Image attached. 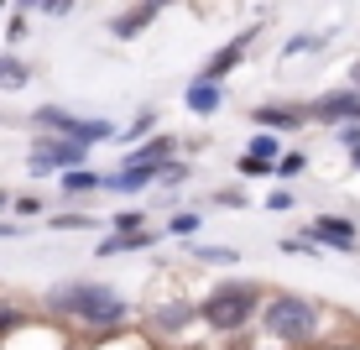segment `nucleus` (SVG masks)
Listing matches in <instances>:
<instances>
[{
    "label": "nucleus",
    "mask_w": 360,
    "mask_h": 350,
    "mask_svg": "<svg viewBox=\"0 0 360 350\" xmlns=\"http://www.w3.org/2000/svg\"><path fill=\"white\" fill-rule=\"evenodd\" d=\"M47 304L73 314V319H89V324H120L131 314V304L115 293V287H105V282H63V287L47 293Z\"/></svg>",
    "instance_id": "obj_1"
},
{
    "label": "nucleus",
    "mask_w": 360,
    "mask_h": 350,
    "mask_svg": "<svg viewBox=\"0 0 360 350\" xmlns=\"http://www.w3.org/2000/svg\"><path fill=\"white\" fill-rule=\"evenodd\" d=\"M262 324H266L271 340H282V345H308L319 335V304H308L297 293H271L266 308H262Z\"/></svg>",
    "instance_id": "obj_2"
},
{
    "label": "nucleus",
    "mask_w": 360,
    "mask_h": 350,
    "mask_svg": "<svg viewBox=\"0 0 360 350\" xmlns=\"http://www.w3.org/2000/svg\"><path fill=\"white\" fill-rule=\"evenodd\" d=\"M198 308H204L209 330H225L230 335V330H245L251 314H256V308H266V304H262V293H256L251 282H225V287H214Z\"/></svg>",
    "instance_id": "obj_3"
},
{
    "label": "nucleus",
    "mask_w": 360,
    "mask_h": 350,
    "mask_svg": "<svg viewBox=\"0 0 360 350\" xmlns=\"http://www.w3.org/2000/svg\"><path fill=\"white\" fill-rule=\"evenodd\" d=\"M84 152H89V146L84 142H73V136H42V142L32 146V168L37 173H73L84 162Z\"/></svg>",
    "instance_id": "obj_4"
},
{
    "label": "nucleus",
    "mask_w": 360,
    "mask_h": 350,
    "mask_svg": "<svg viewBox=\"0 0 360 350\" xmlns=\"http://www.w3.org/2000/svg\"><path fill=\"white\" fill-rule=\"evenodd\" d=\"M308 241H324L334 251H355V220H340V215H319L308 225Z\"/></svg>",
    "instance_id": "obj_5"
},
{
    "label": "nucleus",
    "mask_w": 360,
    "mask_h": 350,
    "mask_svg": "<svg viewBox=\"0 0 360 350\" xmlns=\"http://www.w3.org/2000/svg\"><path fill=\"white\" fill-rule=\"evenodd\" d=\"M319 120H350V126H360V89H340V94H324L314 105Z\"/></svg>",
    "instance_id": "obj_6"
},
{
    "label": "nucleus",
    "mask_w": 360,
    "mask_h": 350,
    "mask_svg": "<svg viewBox=\"0 0 360 350\" xmlns=\"http://www.w3.org/2000/svg\"><path fill=\"white\" fill-rule=\"evenodd\" d=\"M193 319H204V308H198V304H183V298H178V304H162V308L152 314V330L178 335V330H188Z\"/></svg>",
    "instance_id": "obj_7"
},
{
    "label": "nucleus",
    "mask_w": 360,
    "mask_h": 350,
    "mask_svg": "<svg viewBox=\"0 0 360 350\" xmlns=\"http://www.w3.org/2000/svg\"><path fill=\"white\" fill-rule=\"evenodd\" d=\"M251 37H256V32H240V37H235L230 47H219V53H214V58L204 63V79H214V84L225 79V73H230L235 63H240V53H245V42H251Z\"/></svg>",
    "instance_id": "obj_8"
},
{
    "label": "nucleus",
    "mask_w": 360,
    "mask_h": 350,
    "mask_svg": "<svg viewBox=\"0 0 360 350\" xmlns=\"http://www.w3.org/2000/svg\"><path fill=\"white\" fill-rule=\"evenodd\" d=\"M303 110H288V105H256V126H271V131H292L303 126Z\"/></svg>",
    "instance_id": "obj_9"
},
{
    "label": "nucleus",
    "mask_w": 360,
    "mask_h": 350,
    "mask_svg": "<svg viewBox=\"0 0 360 350\" xmlns=\"http://www.w3.org/2000/svg\"><path fill=\"white\" fill-rule=\"evenodd\" d=\"M152 16H157V0H141V6H131V11H126V16H120L110 32H115V37H136V32L152 27Z\"/></svg>",
    "instance_id": "obj_10"
},
{
    "label": "nucleus",
    "mask_w": 360,
    "mask_h": 350,
    "mask_svg": "<svg viewBox=\"0 0 360 350\" xmlns=\"http://www.w3.org/2000/svg\"><path fill=\"white\" fill-rule=\"evenodd\" d=\"M188 110L193 115H214L219 110V84L214 79H193L188 84Z\"/></svg>",
    "instance_id": "obj_11"
},
{
    "label": "nucleus",
    "mask_w": 360,
    "mask_h": 350,
    "mask_svg": "<svg viewBox=\"0 0 360 350\" xmlns=\"http://www.w3.org/2000/svg\"><path fill=\"white\" fill-rule=\"evenodd\" d=\"M152 241H157L152 230H136V235H115V230H110L105 241H99V256H115V251H141V246H152Z\"/></svg>",
    "instance_id": "obj_12"
},
{
    "label": "nucleus",
    "mask_w": 360,
    "mask_h": 350,
    "mask_svg": "<svg viewBox=\"0 0 360 350\" xmlns=\"http://www.w3.org/2000/svg\"><path fill=\"white\" fill-rule=\"evenodd\" d=\"M146 162H172V136H157V142L136 146V152L126 157V168H146Z\"/></svg>",
    "instance_id": "obj_13"
},
{
    "label": "nucleus",
    "mask_w": 360,
    "mask_h": 350,
    "mask_svg": "<svg viewBox=\"0 0 360 350\" xmlns=\"http://www.w3.org/2000/svg\"><path fill=\"white\" fill-rule=\"evenodd\" d=\"M32 120H37V131H58V136H68L79 126V115H68V110H58V105H42Z\"/></svg>",
    "instance_id": "obj_14"
},
{
    "label": "nucleus",
    "mask_w": 360,
    "mask_h": 350,
    "mask_svg": "<svg viewBox=\"0 0 360 350\" xmlns=\"http://www.w3.org/2000/svg\"><path fill=\"white\" fill-rule=\"evenodd\" d=\"M94 189H105V178H99V173H89V168L63 173V194H94Z\"/></svg>",
    "instance_id": "obj_15"
},
{
    "label": "nucleus",
    "mask_w": 360,
    "mask_h": 350,
    "mask_svg": "<svg viewBox=\"0 0 360 350\" xmlns=\"http://www.w3.org/2000/svg\"><path fill=\"white\" fill-rule=\"evenodd\" d=\"M32 73H27V63H16V58H0V89H21Z\"/></svg>",
    "instance_id": "obj_16"
},
{
    "label": "nucleus",
    "mask_w": 360,
    "mask_h": 350,
    "mask_svg": "<svg viewBox=\"0 0 360 350\" xmlns=\"http://www.w3.org/2000/svg\"><path fill=\"white\" fill-rule=\"evenodd\" d=\"M251 157H266V162H282V146H277V136H266V131H256V136H251Z\"/></svg>",
    "instance_id": "obj_17"
},
{
    "label": "nucleus",
    "mask_w": 360,
    "mask_h": 350,
    "mask_svg": "<svg viewBox=\"0 0 360 350\" xmlns=\"http://www.w3.org/2000/svg\"><path fill=\"white\" fill-rule=\"evenodd\" d=\"M94 225H99V220H89V215H68V209H63V215H53V230H94Z\"/></svg>",
    "instance_id": "obj_18"
},
{
    "label": "nucleus",
    "mask_w": 360,
    "mask_h": 350,
    "mask_svg": "<svg viewBox=\"0 0 360 350\" xmlns=\"http://www.w3.org/2000/svg\"><path fill=\"white\" fill-rule=\"evenodd\" d=\"M110 225H115V235H136V230H146V215H136V209H126V215H115Z\"/></svg>",
    "instance_id": "obj_19"
},
{
    "label": "nucleus",
    "mask_w": 360,
    "mask_h": 350,
    "mask_svg": "<svg viewBox=\"0 0 360 350\" xmlns=\"http://www.w3.org/2000/svg\"><path fill=\"white\" fill-rule=\"evenodd\" d=\"M240 173H245V178H266V173H277V162H266V157H251V152H245V157H240Z\"/></svg>",
    "instance_id": "obj_20"
},
{
    "label": "nucleus",
    "mask_w": 360,
    "mask_h": 350,
    "mask_svg": "<svg viewBox=\"0 0 360 350\" xmlns=\"http://www.w3.org/2000/svg\"><path fill=\"white\" fill-rule=\"evenodd\" d=\"M308 47H324V37H314V32H303V37H292L288 47H282V58H292V53H308Z\"/></svg>",
    "instance_id": "obj_21"
},
{
    "label": "nucleus",
    "mask_w": 360,
    "mask_h": 350,
    "mask_svg": "<svg viewBox=\"0 0 360 350\" xmlns=\"http://www.w3.org/2000/svg\"><path fill=\"white\" fill-rule=\"evenodd\" d=\"M198 225H204V220H198L193 209H188V215H172V225H167V230H172V235H193Z\"/></svg>",
    "instance_id": "obj_22"
},
{
    "label": "nucleus",
    "mask_w": 360,
    "mask_h": 350,
    "mask_svg": "<svg viewBox=\"0 0 360 350\" xmlns=\"http://www.w3.org/2000/svg\"><path fill=\"white\" fill-rule=\"evenodd\" d=\"M152 126H157V115H152V110H146V115H136V120H131V131H126V142H136V136H146Z\"/></svg>",
    "instance_id": "obj_23"
},
{
    "label": "nucleus",
    "mask_w": 360,
    "mask_h": 350,
    "mask_svg": "<svg viewBox=\"0 0 360 350\" xmlns=\"http://www.w3.org/2000/svg\"><path fill=\"white\" fill-rule=\"evenodd\" d=\"M297 173H303V157H297V152H288L277 162V178H297Z\"/></svg>",
    "instance_id": "obj_24"
},
{
    "label": "nucleus",
    "mask_w": 360,
    "mask_h": 350,
    "mask_svg": "<svg viewBox=\"0 0 360 350\" xmlns=\"http://www.w3.org/2000/svg\"><path fill=\"white\" fill-rule=\"evenodd\" d=\"M198 256H204V261H235V251H230V246H204Z\"/></svg>",
    "instance_id": "obj_25"
},
{
    "label": "nucleus",
    "mask_w": 360,
    "mask_h": 350,
    "mask_svg": "<svg viewBox=\"0 0 360 350\" xmlns=\"http://www.w3.org/2000/svg\"><path fill=\"white\" fill-rule=\"evenodd\" d=\"M37 6H42V11H53V16H68V11H73V0H37Z\"/></svg>",
    "instance_id": "obj_26"
},
{
    "label": "nucleus",
    "mask_w": 360,
    "mask_h": 350,
    "mask_svg": "<svg viewBox=\"0 0 360 350\" xmlns=\"http://www.w3.org/2000/svg\"><path fill=\"white\" fill-rule=\"evenodd\" d=\"M37 209H42V199H32V194L16 199V215H37Z\"/></svg>",
    "instance_id": "obj_27"
},
{
    "label": "nucleus",
    "mask_w": 360,
    "mask_h": 350,
    "mask_svg": "<svg viewBox=\"0 0 360 350\" xmlns=\"http://www.w3.org/2000/svg\"><path fill=\"white\" fill-rule=\"evenodd\" d=\"M6 330H21V314H11V308H0V335Z\"/></svg>",
    "instance_id": "obj_28"
},
{
    "label": "nucleus",
    "mask_w": 360,
    "mask_h": 350,
    "mask_svg": "<svg viewBox=\"0 0 360 350\" xmlns=\"http://www.w3.org/2000/svg\"><path fill=\"white\" fill-rule=\"evenodd\" d=\"M6 235H16V225H0V241H6Z\"/></svg>",
    "instance_id": "obj_29"
},
{
    "label": "nucleus",
    "mask_w": 360,
    "mask_h": 350,
    "mask_svg": "<svg viewBox=\"0 0 360 350\" xmlns=\"http://www.w3.org/2000/svg\"><path fill=\"white\" fill-rule=\"evenodd\" d=\"M329 350H355V345H329Z\"/></svg>",
    "instance_id": "obj_30"
},
{
    "label": "nucleus",
    "mask_w": 360,
    "mask_h": 350,
    "mask_svg": "<svg viewBox=\"0 0 360 350\" xmlns=\"http://www.w3.org/2000/svg\"><path fill=\"white\" fill-rule=\"evenodd\" d=\"M355 89H360V68H355Z\"/></svg>",
    "instance_id": "obj_31"
},
{
    "label": "nucleus",
    "mask_w": 360,
    "mask_h": 350,
    "mask_svg": "<svg viewBox=\"0 0 360 350\" xmlns=\"http://www.w3.org/2000/svg\"><path fill=\"white\" fill-rule=\"evenodd\" d=\"M0 204H6V189H0Z\"/></svg>",
    "instance_id": "obj_32"
}]
</instances>
